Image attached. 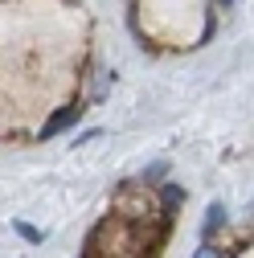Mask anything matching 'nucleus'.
I'll use <instances>...</instances> for the list:
<instances>
[{
  "label": "nucleus",
  "mask_w": 254,
  "mask_h": 258,
  "mask_svg": "<svg viewBox=\"0 0 254 258\" xmlns=\"http://www.w3.org/2000/svg\"><path fill=\"white\" fill-rule=\"evenodd\" d=\"M78 115H82L78 107H66V111H57V115H53V119H49V123L41 127V140H53L57 132H66L70 123H78Z\"/></svg>",
  "instance_id": "f257e3e1"
},
{
  "label": "nucleus",
  "mask_w": 254,
  "mask_h": 258,
  "mask_svg": "<svg viewBox=\"0 0 254 258\" xmlns=\"http://www.w3.org/2000/svg\"><path fill=\"white\" fill-rule=\"evenodd\" d=\"M221 221H226V205L213 201V205H209V217L201 221V238H213V234L221 230Z\"/></svg>",
  "instance_id": "f03ea898"
},
{
  "label": "nucleus",
  "mask_w": 254,
  "mask_h": 258,
  "mask_svg": "<svg viewBox=\"0 0 254 258\" xmlns=\"http://www.w3.org/2000/svg\"><path fill=\"white\" fill-rule=\"evenodd\" d=\"M13 230H17L21 238H29V242H41V234L33 230V225H25V221H17V225H13Z\"/></svg>",
  "instance_id": "7ed1b4c3"
},
{
  "label": "nucleus",
  "mask_w": 254,
  "mask_h": 258,
  "mask_svg": "<svg viewBox=\"0 0 254 258\" xmlns=\"http://www.w3.org/2000/svg\"><path fill=\"white\" fill-rule=\"evenodd\" d=\"M193 258H221V254H217V250H209V246H201V250H197Z\"/></svg>",
  "instance_id": "20e7f679"
},
{
  "label": "nucleus",
  "mask_w": 254,
  "mask_h": 258,
  "mask_svg": "<svg viewBox=\"0 0 254 258\" xmlns=\"http://www.w3.org/2000/svg\"><path fill=\"white\" fill-rule=\"evenodd\" d=\"M226 5H230V0H226Z\"/></svg>",
  "instance_id": "39448f33"
}]
</instances>
